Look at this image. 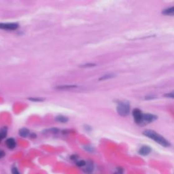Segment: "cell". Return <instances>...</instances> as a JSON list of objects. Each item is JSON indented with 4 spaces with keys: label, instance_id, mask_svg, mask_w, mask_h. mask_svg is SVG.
<instances>
[{
    "label": "cell",
    "instance_id": "obj_21",
    "mask_svg": "<svg viewBox=\"0 0 174 174\" xmlns=\"http://www.w3.org/2000/svg\"><path fill=\"white\" fill-rule=\"evenodd\" d=\"M77 158H78V157L76 156V155H72V156L71 157V159H72V160H73V161H76Z\"/></svg>",
    "mask_w": 174,
    "mask_h": 174
},
{
    "label": "cell",
    "instance_id": "obj_18",
    "mask_svg": "<svg viewBox=\"0 0 174 174\" xmlns=\"http://www.w3.org/2000/svg\"><path fill=\"white\" fill-rule=\"evenodd\" d=\"M12 174H21L18 172V170L16 167H12Z\"/></svg>",
    "mask_w": 174,
    "mask_h": 174
},
{
    "label": "cell",
    "instance_id": "obj_10",
    "mask_svg": "<svg viewBox=\"0 0 174 174\" xmlns=\"http://www.w3.org/2000/svg\"><path fill=\"white\" fill-rule=\"evenodd\" d=\"M55 120H56L58 122H59V123H67V122L68 121V118L65 117V116H64L59 115V116H58L55 118Z\"/></svg>",
    "mask_w": 174,
    "mask_h": 174
},
{
    "label": "cell",
    "instance_id": "obj_5",
    "mask_svg": "<svg viewBox=\"0 0 174 174\" xmlns=\"http://www.w3.org/2000/svg\"><path fill=\"white\" fill-rule=\"evenodd\" d=\"M18 27L17 23H0V29L5 30H15Z\"/></svg>",
    "mask_w": 174,
    "mask_h": 174
},
{
    "label": "cell",
    "instance_id": "obj_12",
    "mask_svg": "<svg viewBox=\"0 0 174 174\" xmlns=\"http://www.w3.org/2000/svg\"><path fill=\"white\" fill-rule=\"evenodd\" d=\"M76 86H73V85H63V86H59L57 87V89H60V90H64V89H69V88H76Z\"/></svg>",
    "mask_w": 174,
    "mask_h": 174
},
{
    "label": "cell",
    "instance_id": "obj_4",
    "mask_svg": "<svg viewBox=\"0 0 174 174\" xmlns=\"http://www.w3.org/2000/svg\"><path fill=\"white\" fill-rule=\"evenodd\" d=\"M157 119V116L156 115H154V114H143L142 125L146 124V123H153V122H154V120H156Z\"/></svg>",
    "mask_w": 174,
    "mask_h": 174
},
{
    "label": "cell",
    "instance_id": "obj_3",
    "mask_svg": "<svg viewBox=\"0 0 174 174\" xmlns=\"http://www.w3.org/2000/svg\"><path fill=\"white\" fill-rule=\"evenodd\" d=\"M143 115V114L141 112V110L138 108H135L133 110V116L134 118V120L135 123L138 125H142Z\"/></svg>",
    "mask_w": 174,
    "mask_h": 174
},
{
    "label": "cell",
    "instance_id": "obj_15",
    "mask_svg": "<svg viewBox=\"0 0 174 174\" xmlns=\"http://www.w3.org/2000/svg\"><path fill=\"white\" fill-rule=\"evenodd\" d=\"M30 101H44V99H42V98H40V97H30L29 99Z\"/></svg>",
    "mask_w": 174,
    "mask_h": 174
},
{
    "label": "cell",
    "instance_id": "obj_6",
    "mask_svg": "<svg viewBox=\"0 0 174 174\" xmlns=\"http://www.w3.org/2000/svg\"><path fill=\"white\" fill-rule=\"evenodd\" d=\"M151 150L152 149L149 146H143L139 150V154L142 155V156H146L151 153Z\"/></svg>",
    "mask_w": 174,
    "mask_h": 174
},
{
    "label": "cell",
    "instance_id": "obj_14",
    "mask_svg": "<svg viewBox=\"0 0 174 174\" xmlns=\"http://www.w3.org/2000/svg\"><path fill=\"white\" fill-rule=\"evenodd\" d=\"M163 96H164V97H167V98L174 99V91L168 92V93H166Z\"/></svg>",
    "mask_w": 174,
    "mask_h": 174
},
{
    "label": "cell",
    "instance_id": "obj_9",
    "mask_svg": "<svg viewBox=\"0 0 174 174\" xmlns=\"http://www.w3.org/2000/svg\"><path fill=\"white\" fill-rule=\"evenodd\" d=\"M18 133H19L20 136L22 137V138H27V137L29 135V131L27 129L23 128V129H20V131H19V132H18Z\"/></svg>",
    "mask_w": 174,
    "mask_h": 174
},
{
    "label": "cell",
    "instance_id": "obj_2",
    "mask_svg": "<svg viewBox=\"0 0 174 174\" xmlns=\"http://www.w3.org/2000/svg\"><path fill=\"white\" fill-rule=\"evenodd\" d=\"M116 110L121 116H127L130 112V106L127 101H120L118 103Z\"/></svg>",
    "mask_w": 174,
    "mask_h": 174
},
{
    "label": "cell",
    "instance_id": "obj_16",
    "mask_svg": "<svg viewBox=\"0 0 174 174\" xmlns=\"http://www.w3.org/2000/svg\"><path fill=\"white\" fill-rule=\"evenodd\" d=\"M114 77L113 74H108V75H106V76H103V77L100 78L99 80H106V79H108V78H111Z\"/></svg>",
    "mask_w": 174,
    "mask_h": 174
},
{
    "label": "cell",
    "instance_id": "obj_13",
    "mask_svg": "<svg viewBox=\"0 0 174 174\" xmlns=\"http://www.w3.org/2000/svg\"><path fill=\"white\" fill-rule=\"evenodd\" d=\"M76 163V165H77L78 167H84V166H86V165H87L86 162H85V161H83V160L77 161Z\"/></svg>",
    "mask_w": 174,
    "mask_h": 174
},
{
    "label": "cell",
    "instance_id": "obj_22",
    "mask_svg": "<svg viewBox=\"0 0 174 174\" xmlns=\"http://www.w3.org/2000/svg\"><path fill=\"white\" fill-rule=\"evenodd\" d=\"M0 142H1V139H0Z\"/></svg>",
    "mask_w": 174,
    "mask_h": 174
},
{
    "label": "cell",
    "instance_id": "obj_7",
    "mask_svg": "<svg viewBox=\"0 0 174 174\" xmlns=\"http://www.w3.org/2000/svg\"><path fill=\"white\" fill-rule=\"evenodd\" d=\"M6 145L7 147L9 149H10V150L14 149L16 146V143L15 139H13V138H8L6 141Z\"/></svg>",
    "mask_w": 174,
    "mask_h": 174
},
{
    "label": "cell",
    "instance_id": "obj_20",
    "mask_svg": "<svg viewBox=\"0 0 174 174\" xmlns=\"http://www.w3.org/2000/svg\"><path fill=\"white\" fill-rule=\"evenodd\" d=\"M5 153L4 152H3V150H0V158H3V157H4V156H5Z\"/></svg>",
    "mask_w": 174,
    "mask_h": 174
},
{
    "label": "cell",
    "instance_id": "obj_11",
    "mask_svg": "<svg viewBox=\"0 0 174 174\" xmlns=\"http://www.w3.org/2000/svg\"><path fill=\"white\" fill-rule=\"evenodd\" d=\"M8 133V129L6 127H3L2 129H0V139H2L5 138Z\"/></svg>",
    "mask_w": 174,
    "mask_h": 174
},
{
    "label": "cell",
    "instance_id": "obj_1",
    "mask_svg": "<svg viewBox=\"0 0 174 174\" xmlns=\"http://www.w3.org/2000/svg\"><path fill=\"white\" fill-rule=\"evenodd\" d=\"M143 134L145 136H146L147 138L153 139L154 141H155L158 144H160V145L162 146L169 147L170 146V145H171L167 140L165 138H164L163 137L161 136V135L158 134V133L155 132L154 131L146 130L143 133Z\"/></svg>",
    "mask_w": 174,
    "mask_h": 174
},
{
    "label": "cell",
    "instance_id": "obj_8",
    "mask_svg": "<svg viewBox=\"0 0 174 174\" xmlns=\"http://www.w3.org/2000/svg\"><path fill=\"white\" fill-rule=\"evenodd\" d=\"M162 14L164 15H169V16H174V6L171 7V8H167L164 10H162Z\"/></svg>",
    "mask_w": 174,
    "mask_h": 174
},
{
    "label": "cell",
    "instance_id": "obj_19",
    "mask_svg": "<svg viewBox=\"0 0 174 174\" xmlns=\"http://www.w3.org/2000/svg\"><path fill=\"white\" fill-rule=\"evenodd\" d=\"M95 64H85V65H84L83 66H82V67H83V68H89V67H93V66H95Z\"/></svg>",
    "mask_w": 174,
    "mask_h": 174
},
{
    "label": "cell",
    "instance_id": "obj_17",
    "mask_svg": "<svg viewBox=\"0 0 174 174\" xmlns=\"http://www.w3.org/2000/svg\"><path fill=\"white\" fill-rule=\"evenodd\" d=\"M114 174H123V169L121 167H118L116 170V172Z\"/></svg>",
    "mask_w": 174,
    "mask_h": 174
}]
</instances>
